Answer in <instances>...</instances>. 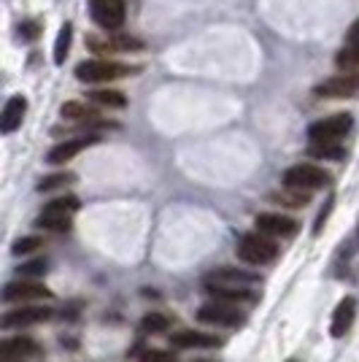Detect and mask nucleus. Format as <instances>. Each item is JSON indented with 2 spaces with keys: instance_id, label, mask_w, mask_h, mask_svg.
I'll return each instance as SVG.
<instances>
[{
  "instance_id": "bb28decb",
  "label": "nucleus",
  "mask_w": 359,
  "mask_h": 362,
  "mask_svg": "<svg viewBox=\"0 0 359 362\" xmlns=\"http://www.w3.org/2000/svg\"><path fill=\"white\" fill-rule=\"evenodd\" d=\"M73 179H76L73 173H54V176H46V179L38 184V192H49V189L65 187V184H71Z\"/></svg>"
},
{
  "instance_id": "f03ea898",
  "label": "nucleus",
  "mask_w": 359,
  "mask_h": 362,
  "mask_svg": "<svg viewBox=\"0 0 359 362\" xmlns=\"http://www.w3.org/2000/svg\"><path fill=\"white\" fill-rule=\"evenodd\" d=\"M133 74H138V68H127V65L111 60H87L76 68V78L84 84H108V81H117V78Z\"/></svg>"
},
{
  "instance_id": "f3484780",
  "label": "nucleus",
  "mask_w": 359,
  "mask_h": 362,
  "mask_svg": "<svg viewBox=\"0 0 359 362\" xmlns=\"http://www.w3.org/2000/svg\"><path fill=\"white\" fill-rule=\"evenodd\" d=\"M354 319H357V300H354V298H343V300L338 303L335 314H332L329 335H332V338H343L346 332L351 330Z\"/></svg>"
},
{
  "instance_id": "6ab92c4d",
  "label": "nucleus",
  "mask_w": 359,
  "mask_h": 362,
  "mask_svg": "<svg viewBox=\"0 0 359 362\" xmlns=\"http://www.w3.org/2000/svg\"><path fill=\"white\" fill-rule=\"evenodd\" d=\"M41 349L38 344L33 341V338H6L3 344H0V360L3 362H11V360H22V357H33V354H38Z\"/></svg>"
},
{
  "instance_id": "5701e85b",
  "label": "nucleus",
  "mask_w": 359,
  "mask_h": 362,
  "mask_svg": "<svg viewBox=\"0 0 359 362\" xmlns=\"http://www.w3.org/2000/svg\"><path fill=\"white\" fill-rule=\"evenodd\" d=\"M71 38H73V28L65 22L60 28V35H57V44H54V62L62 65L65 57H68V49H71Z\"/></svg>"
},
{
  "instance_id": "aec40b11",
  "label": "nucleus",
  "mask_w": 359,
  "mask_h": 362,
  "mask_svg": "<svg viewBox=\"0 0 359 362\" xmlns=\"http://www.w3.org/2000/svg\"><path fill=\"white\" fill-rule=\"evenodd\" d=\"M60 114L65 117V119H73V122H81V124H100V127H114L111 122H103V119H98L100 114L95 111V108H90L87 103H62L60 108Z\"/></svg>"
},
{
  "instance_id": "a878e982",
  "label": "nucleus",
  "mask_w": 359,
  "mask_h": 362,
  "mask_svg": "<svg viewBox=\"0 0 359 362\" xmlns=\"http://www.w3.org/2000/svg\"><path fill=\"white\" fill-rule=\"evenodd\" d=\"M311 157H324V160H341L346 151L341 144H311Z\"/></svg>"
},
{
  "instance_id": "4be33fe9",
  "label": "nucleus",
  "mask_w": 359,
  "mask_h": 362,
  "mask_svg": "<svg viewBox=\"0 0 359 362\" xmlns=\"http://www.w3.org/2000/svg\"><path fill=\"white\" fill-rule=\"evenodd\" d=\"M338 68L343 71V74H359V52L357 49H351V46H343L341 52H338Z\"/></svg>"
},
{
  "instance_id": "412c9836",
  "label": "nucleus",
  "mask_w": 359,
  "mask_h": 362,
  "mask_svg": "<svg viewBox=\"0 0 359 362\" xmlns=\"http://www.w3.org/2000/svg\"><path fill=\"white\" fill-rule=\"evenodd\" d=\"M90 100L92 103H98V106H105V108L127 106V98H124L119 90H95V92H90Z\"/></svg>"
},
{
  "instance_id": "dca6fc26",
  "label": "nucleus",
  "mask_w": 359,
  "mask_h": 362,
  "mask_svg": "<svg viewBox=\"0 0 359 362\" xmlns=\"http://www.w3.org/2000/svg\"><path fill=\"white\" fill-rule=\"evenodd\" d=\"M206 281H213V284H230V287H257V284H262V279L252 271H240V268H219V271H213L206 279Z\"/></svg>"
},
{
  "instance_id": "7c9ffc66",
  "label": "nucleus",
  "mask_w": 359,
  "mask_h": 362,
  "mask_svg": "<svg viewBox=\"0 0 359 362\" xmlns=\"http://www.w3.org/2000/svg\"><path fill=\"white\" fill-rule=\"evenodd\" d=\"M38 33H41V25H38V22H25V25H19V38H22V41H35Z\"/></svg>"
},
{
  "instance_id": "2f4dec72",
  "label": "nucleus",
  "mask_w": 359,
  "mask_h": 362,
  "mask_svg": "<svg viewBox=\"0 0 359 362\" xmlns=\"http://www.w3.org/2000/svg\"><path fill=\"white\" fill-rule=\"evenodd\" d=\"M346 46H351V49H357L359 52V19L351 25V30H348V38H346Z\"/></svg>"
},
{
  "instance_id": "423d86ee",
  "label": "nucleus",
  "mask_w": 359,
  "mask_h": 362,
  "mask_svg": "<svg viewBox=\"0 0 359 362\" xmlns=\"http://www.w3.org/2000/svg\"><path fill=\"white\" fill-rule=\"evenodd\" d=\"M351 114H332L327 119H319L308 127L311 144H341V138L351 130Z\"/></svg>"
},
{
  "instance_id": "4468645a",
  "label": "nucleus",
  "mask_w": 359,
  "mask_h": 362,
  "mask_svg": "<svg viewBox=\"0 0 359 362\" xmlns=\"http://www.w3.org/2000/svg\"><path fill=\"white\" fill-rule=\"evenodd\" d=\"M206 292H208L213 300L230 303V305H246V303H254L257 295L246 287H230V284H213L206 281Z\"/></svg>"
},
{
  "instance_id": "0eeeda50",
  "label": "nucleus",
  "mask_w": 359,
  "mask_h": 362,
  "mask_svg": "<svg viewBox=\"0 0 359 362\" xmlns=\"http://www.w3.org/2000/svg\"><path fill=\"white\" fill-rule=\"evenodd\" d=\"M90 14L95 25H100L105 33H117L124 25L127 6L124 0H90Z\"/></svg>"
},
{
  "instance_id": "a211bd4d",
  "label": "nucleus",
  "mask_w": 359,
  "mask_h": 362,
  "mask_svg": "<svg viewBox=\"0 0 359 362\" xmlns=\"http://www.w3.org/2000/svg\"><path fill=\"white\" fill-rule=\"evenodd\" d=\"M25 111H28V100L22 95L8 98L6 106H3V114H0V133H6V136L14 133L16 127L22 124V119H25Z\"/></svg>"
},
{
  "instance_id": "f257e3e1",
  "label": "nucleus",
  "mask_w": 359,
  "mask_h": 362,
  "mask_svg": "<svg viewBox=\"0 0 359 362\" xmlns=\"http://www.w3.org/2000/svg\"><path fill=\"white\" fill-rule=\"evenodd\" d=\"M235 255L249 265H268L278 257V246L273 238L262 235V233H246V235H240Z\"/></svg>"
},
{
  "instance_id": "ddd939ff",
  "label": "nucleus",
  "mask_w": 359,
  "mask_h": 362,
  "mask_svg": "<svg viewBox=\"0 0 359 362\" xmlns=\"http://www.w3.org/2000/svg\"><path fill=\"white\" fill-rule=\"evenodd\" d=\"M41 298H52V289H46L38 281H11L8 287L3 289V300L6 303H25V300H41Z\"/></svg>"
},
{
  "instance_id": "c756f323",
  "label": "nucleus",
  "mask_w": 359,
  "mask_h": 362,
  "mask_svg": "<svg viewBox=\"0 0 359 362\" xmlns=\"http://www.w3.org/2000/svg\"><path fill=\"white\" fill-rule=\"evenodd\" d=\"M46 273V259H33V262H25L19 268V276H44Z\"/></svg>"
},
{
  "instance_id": "6e6552de",
  "label": "nucleus",
  "mask_w": 359,
  "mask_h": 362,
  "mask_svg": "<svg viewBox=\"0 0 359 362\" xmlns=\"http://www.w3.org/2000/svg\"><path fill=\"white\" fill-rule=\"evenodd\" d=\"M197 319L206 322V325H216V327H240L246 322V317L240 314L238 305H230V303H219V300L206 303L197 311Z\"/></svg>"
},
{
  "instance_id": "7ed1b4c3",
  "label": "nucleus",
  "mask_w": 359,
  "mask_h": 362,
  "mask_svg": "<svg viewBox=\"0 0 359 362\" xmlns=\"http://www.w3.org/2000/svg\"><path fill=\"white\" fill-rule=\"evenodd\" d=\"M329 184V173L324 168L314 165V163H300L284 170V187L289 189H300V192H314V189H324Z\"/></svg>"
},
{
  "instance_id": "20e7f679",
  "label": "nucleus",
  "mask_w": 359,
  "mask_h": 362,
  "mask_svg": "<svg viewBox=\"0 0 359 362\" xmlns=\"http://www.w3.org/2000/svg\"><path fill=\"white\" fill-rule=\"evenodd\" d=\"M87 46L98 54H130L143 52V41L127 33H105V35H87Z\"/></svg>"
},
{
  "instance_id": "393cba45",
  "label": "nucleus",
  "mask_w": 359,
  "mask_h": 362,
  "mask_svg": "<svg viewBox=\"0 0 359 362\" xmlns=\"http://www.w3.org/2000/svg\"><path fill=\"white\" fill-rule=\"evenodd\" d=\"M167 327H170V319L165 314H157V311H151V314L141 319V330L143 332H165Z\"/></svg>"
},
{
  "instance_id": "c85d7f7f",
  "label": "nucleus",
  "mask_w": 359,
  "mask_h": 362,
  "mask_svg": "<svg viewBox=\"0 0 359 362\" xmlns=\"http://www.w3.org/2000/svg\"><path fill=\"white\" fill-rule=\"evenodd\" d=\"M141 362H176V357L163 351V349H149L141 354Z\"/></svg>"
},
{
  "instance_id": "1a4fd4ad",
  "label": "nucleus",
  "mask_w": 359,
  "mask_h": 362,
  "mask_svg": "<svg viewBox=\"0 0 359 362\" xmlns=\"http://www.w3.org/2000/svg\"><path fill=\"white\" fill-rule=\"evenodd\" d=\"M257 230L268 238H292L298 235L300 225L292 219V216H284V214H259L254 219Z\"/></svg>"
},
{
  "instance_id": "473e14b6",
  "label": "nucleus",
  "mask_w": 359,
  "mask_h": 362,
  "mask_svg": "<svg viewBox=\"0 0 359 362\" xmlns=\"http://www.w3.org/2000/svg\"><path fill=\"white\" fill-rule=\"evenodd\" d=\"M286 362H300V360H286Z\"/></svg>"
},
{
  "instance_id": "cd10ccee",
  "label": "nucleus",
  "mask_w": 359,
  "mask_h": 362,
  "mask_svg": "<svg viewBox=\"0 0 359 362\" xmlns=\"http://www.w3.org/2000/svg\"><path fill=\"white\" fill-rule=\"evenodd\" d=\"M38 246H44V241H41V238H33V235H30V238H19V241L11 246V252H14L16 257H19V255H33Z\"/></svg>"
},
{
  "instance_id": "39448f33",
  "label": "nucleus",
  "mask_w": 359,
  "mask_h": 362,
  "mask_svg": "<svg viewBox=\"0 0 359 362\" xmlns=\"http://www.w3.org/2000/svg\"><path fill=\"white\" fill-rule=\"evenodd\" d=\"M78 211V197L65 195L54 197L52 203H46L41 216H38V227L46 230H68L71 227V216Z\"/></svg>"
},
{
  "instance_id": "9b49d317",
  "label": "nucleus",
  "mask_w": 359,
  "mask_h": 362,
  "mask_svg": "<svg viewBox=\"0 0 359 362\" xmlns=\"http://www.w3.org/2000/svg\"><path fill=\"white\" fill-rule=\"evenodd\" d=\"M100 138L98 136H84V138H71V141H62L57 146H52L49 154H46V163H52V165H65V163H71L76 154H81L84 149H90L95 146Z\"/></svg>"
},
{
  "instance_id": "b1692460",
  "label": "nucleus",
  "mask_w": 359,
  "mask_h": 362,
  "mask_svg": "<svg viewBox=\"0 0 359 362\" xmlns=\"http://www.w3.org/2000/svg\"><path fill=\"white\" fill-rule=\"evenodd\" d=\"M276 200L286 206V209H302V206H308V192H300V189H289L286 187L284 192H278Z\"/></svg>"
},
{
  "instance_id": "f8f14e48",
  "label": "nucleus",
  "mask_w": 359,
  "mask_h": 362,
  "mask_svg": "<svg viewBox=\"0 0 359 362\" xmlns=\"http://www.w3.org/2000/svg\"><path fill=\"white\" fill-rule=\"evenodd\" d=\"M54 317L52 308H44V305H25V308H16V311H8L3 317V327L11 330V327H28V325H41L46 319Z\"/></svg>"
},
{
  "instance_id": "2eb2a0df",
  "label": "nucleus",
  "mask_w": 359,
  "mask_h": 362,
  "mask_svg": "<svg viewBox=\"0 0 359 362\" xmlns=\"http://www.w3.org/2000/svg\"><path fill=\"white\" fill-rule=\"evenodd\" d=\"M170 346L176 349H219L222 338L211 335V332H197V330H181L170 335Z\"/></svg>"
},
{
  "instance_id": "9d476101",
  "label": "nucleus",
  "mask_w": 359,
  "mask_h": 362,
  "mask_svg": "<svg viewBox=\"0 0 359 362\" xmlns=\"http://www.w3.org/2000/svg\"><path fill=\"white\" fill-rule=\"evenodd\" d=\"M319 98H354L359 95V74H335L316 87Z\"/></svg>"
}]
</instances>
